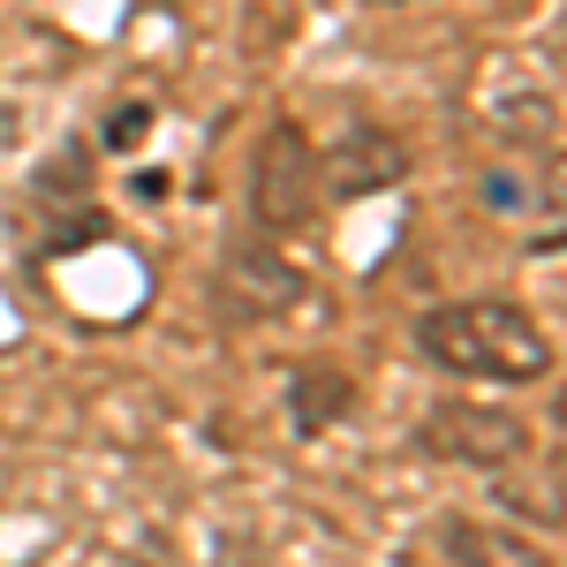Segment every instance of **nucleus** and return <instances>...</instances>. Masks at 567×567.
Here are the masks:
<instances>
[{"label":"nucleus","mask_w":567,"mask_h":567,"mask_svg":"<svg viewBox=\"0 0 567 567\" xmlns=\"http://www.w3.org/2000/svg\"><path fill=\"white\" fill-rule=\"evenodd\" d=\"M401 175H409V152H401L386 130L355 122V130L318 159V197H371V189H393Z\"/></svg>","instance_id":"4"},{"label":"nucleus","mask_w":567,"mask_h":567,"mask_svg":"<svg viewBox=\"0 0 567 567\" xmlns=\"http://www.w3.org/2000/svg\"><path fill=\"white\" fill-rule=\"evenodd\" d=\"M439 545H446L454 567H553V553H545L537 537L499 529V523H477V515H454V523L439 529Z\"/></svg>","instance_id":"5"},{"label":"nucleus","mask_w":567,"mask_h":567,"mask_svg":"<svg viewBox=\"0 0 567 567\" xmlns=\"http://www.w3.org/2000/svg\"><path fill=\"white\" fill-rule=\"evenodd\" d=\"M386 8H393V0H386Z\"/></svg>","instance_id":"7"},{"label":"nucleus","mask_w":567,"mask_h":567,"mask_svg":"<svg viewBox=\"0 0 567 567\" xmlns=\"http://www.w3.org/2000/svg\"><path fill=\"white\" fill-rule=\"evenodd\" d=\"M250 205L272 235H296L318 213V152L296 122H272L258 144V167H250Z\"/></svg>","instance_id":"2"},{"label":"nucleus","mask_w":567,"mask_h":567,"mask_svg":"<svg viewBox=\"0 0 567 567\" xmlns=\"http://www.w3.org/2000/svg\"><path fill=\"white\" fill-rule=\"evenodd\" d=\"M416 439H424V454L470 462V470H499V462H515V454L529 446L523 416L477 409V401H446V409H432V424H416Z\"/></svg>","instance_id":"3"},{"label":"nucleus","mask_w":567,"mask_h":567,"mask_svg":"<svg viewBox=\"0 0 567 567\" xmlns=\"http://www.w3.org/2000/svg\"><path fill=\"white\" fill-rule=\"evenodd\" d=\"M416 349L462 371V379H499V386H529L553 371V341L529 310L477 296V303H439L416 318Z\"/></svg>","instance_id":"1"},{"label":"nucleus","mask_w":567,"mask_h":567,"mask_svg":"<svg viewBox=\"0 0 567 567\" xmlns=\"http://www.w3.org/2000/svg\"><path fill=\"white\" fill-rule=\"evenodd\" d=\"M144 136H152V106H122V114L106 122V144H114V152H136Z\"/></svg>","instance_id":"6"}]
</instances>
